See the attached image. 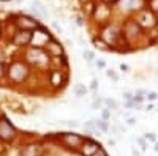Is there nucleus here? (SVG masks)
<instances>
[{
    "label": "nucleus",
    "instance_id": "f257e3e1",
    "mask_svg": "<svg viewBox=\"0 0 158 156\" xmlns=\"http://www.w3.org/2000/svg\"><path fill=\"white\" fill-rule=\"evenodd\" d=\"M29 76V66L22 62H15L11 63V66L8 68V77L15 82H22L27 79Z\"/></svg>",
    "mask_w": 158,
    "mask_h": 156
},
{
    "label": "nucleus",
    "instance_id": "f03ea898",
    "mask_svg": "<svg viewBox=\"0 0 158 156\" xmlns=\"http://www.w3.org/2000/svg\"><path fill=\"white\" fill-rule=\"evenodd\" d=\"M16 139V128L13 126L6 117H0V140L13 142Z\"/></svg>",
    "mask_w": 158,
    "mask_h": 156
},
{
    "label": "nucleus",
    "instance_id": "7ed1b4c3",
    "mask_svg": "<svg viewBox=\"0 0 158 156\" xmlns=\"http://www.w3.org/2000/svg\"><path fill=\"white\" fill-rule=\"evenodd\" d=\"M59 139L63 142V145H67L70 148H79L82 144H84V137L82 136H79V134H74V133H62L59 136Z\"/></svg>",
    "mask_w": 158,
    "mask_h": 156
},
{
    "label": "nucleus",
    "instance_id": "20e7f679",
    "mask_svg": "<svg viewBox=\"0 0 158 156\" xmlns=\"http://www.w3.org/2000/svg\"><path fill=\"white\" fill-rule=\"evenodd\" d=\"M51 40V35H49V32H46L43 27H38V32H36V29L32 32V44H33V47H38V49H41V47H44L46 46V43Z\"/></svg>",
    "mask_w": 158,
    "mask_h": 156
},
{
    "label": "nucleus",
    "instance_id": "39448f33",
    "mask_svg": "<svg viewBox=\"0 0 158 156\" xmlns=\"http://www.w3.org/2000/svg\"><path fill=\"white\" fill-rule=\"evenodd\" d=\"M15 24L18 25V29H19V30H30V32H33L35 29L40 27V24H38L36 19H32V18L24 16V14L18 16L16 21H15Z\"/></svg>",
    "mask_w": 158,
    "mask_h": 156
},
{
    "label": "nucleus",
    "instance_id": "423d86ee",
    "mask_svg": "<svg viewBox=\"0 0 158 156\" xmlns=\"http://www.w3.org/2000/svg\"><path fill=\"white\" fill-rule=\"evenodd\" d=\"M32 41V32L30 30H19L15 33L13 36V44L18 46V47H22V46H29Z\"/></svg>",
    "mask_w": 158,
    "mask_h": 156
},
{
    "label": "nucleus",
    "instance_id": "0eeeda50",
    "mask_svg": "<svg viewBox=\"0 0 158 156\" xmlns=\"http://www.w3.org/2000/svg\"><path fill=\"white\" fill-rule=\"evenodd\" d=\"M136 22L139 27H153V25L156 24V19L153 16V13L152 11H142L141 14L136 18Z\"/></svg>",
    "mask_w": 158,
    "mask_h": 156
},
{
    "label": "nucleus",
    "instance_id": "6e6552de",
    "mask_svg": "<svg viewBox=\"0 0 158 156\" xmlns=\"http://www.w3.org/2000/svg\"><path fill=\"white\" fill-rule=\"evenodd\" d=\"M118 36H120V33H118V30L115 27H108L106 30H104V33H103V38L106 40L108 44H115Z\"/></svg>",
    "mask_w": 158,
    "mask_h": 156
},
{
    "label": "nucleus",
    "instance_id": "1a4fd4ad",
    "mask_svg": "<svg viewBox=\"0 0 158 156\" xmlns=\"http://www.w3.org/2000/svg\"><path fill=\"white\" fill-rule=\"evenodd\" d=\"M46 50H48V54L49 55H54V57H60L62 55V46L57 43V41H54V40H49L48 43H46Z\"/></svg>",
    "mask_w": 158,
    "mask_h": 156
},
{
    "label": "nucleus",
    "instance_id": "9d476101",
    "mask_svg": "<svg viewBox=\"0 0 158 156\" xmlns=\"http://www.w3.org/2000/svg\"><path fill=\"white\" fill-rule=\"evenodd\" d=\"M32 11L36 18H46L48 16V10L40 3V2H33L32 3Z\"/></svg>",
    "mask_w": 158,
    "mask_h": 156
},
{
    "label": "nucleus",
    "instance_id": "9b49d317",
    "mask_svg": "<svg viewBox=\"0 0 158 156\" xmlns=\"http://www.w3.org/2000/svg\"><path fill=\"white\" fill-rule=\"evenodd\" d=\"M141 6V0H123L122 2V10L125 11H133Z\"/></svg>",
    "mask_w": 158,
    "mask_h": 156
},
{
    "label": "nucleus",
    "instance_id": "f8f14e48",
    "mask_svg": "<svg viewBox=\"0 0 158 156\" xmlns=\"http://www.w3.org/2000/svg\"><path fill=\"white\" fill-rule=\"evenodd\" d=\"M85 92H87V88H85V85H84V84H81V82H77V84L73 87V93H74V96H77V98L84 96V95H85Z\"/></svg>",
    "mask_w": 158,
    "mask_h": 156
},
{
    "label": "nucleus",
    "instance_id": "ddd939ff",
    "mask_svg": "<svg viewBox=\"0 0 158 156\" xmlns=\"http://www.w3.org/2000/svg\"><path fill=\"white\" fill-rule=\"evenodd\" d=\"M38 153H40V148H38V145H29V147H25V150H24V156H38Z\"/></svg>",
    "mask_w": 158,
    "mask_h": 156
},
{
    "label": "nucleus",
    "instance_id": "4468645a",
    "mask_svg": "<svg viewBox=\"0 0 158 156\" xmlns=\"http://www.w3.org/2000/svg\"><path fill=\"white\" fill-rule=\"evenodd\" d=\"M95 126L98 131H103V133H108L109 131V125H108V120H95Z\"/></svg>",
    "mask_w": 158,
    "mask_h": 156
},
{
    "label": "nucleus",
    "instance_id": "2eb2a0df",
    "mask_svg": "<svg viewBox=\"0 0 158 156\" xmlns=\"http://www.w3.org/2000/svg\"><path fill=\"white\" fill-rule=\"evenodd\" d=\"M84 129H85V131H90V133H94V134H98V136H100V131H98L97 126H95V120L85 122V123H84Z\"/></svg>",
    "mask_w": 158,
    "mask_h": 156
},
{
    "label": "nucleus",
    "instance_id": "dca6fc26",
    "mask_svg": "<svg viewBox=\"0 0 158 156\" xmlns=\"http://www.w3.org/2000/svg\"><path fill=\"white\" fill-rule=\"evenodd\" d=\"M104 104L108 106V109H112V110L118 109V102L115 99H112V98H106V99H104Z\"/></svg>",
    "mask_w": 158,
    "mask_h": 156
},
{
    "label": "nucleus",
    "instance_id": "f3484780",
    "mask_svg": "<svg viewBox=\"0 0 158 156\" xmlns=\"http://www.w3.org/2000/svg\"><path fill=\"white\" fill-rule=\"evenodd\" d=\"M51 82L54 84L56 87L62 85V76H60V73H59V71H54V73H52V79H51Z\"/></svg>",
    "mask_w": 158,
    "mask_h": 156
},
{
    "label": "nucleus",
    "instance_id": "a211bd4d",
    "mask_svg": "<svg viewBox=\"0 0 158 156\" xmlns=\"http://www.w3.org/2000/svg\"><path fill=\"white\" fill-rule=\"evenodd\" d=\"M82 57H84V58H85V60H87V62L90 63L92 60L95 58V54H94V52H92V50H84V52H82Z\"/></svg>",
    "mask_w": 158,
    "mask_h": 156
},
{
    "label": "nucleus",
    "instance_id": "6ab92c4d",
    "mask_svg": "<svg viewBox=\"0 0 158 156\" xmlns=\"http://www.w3.org/2000/svg\"><path fill=\"white\" fill-rule=\"evenodd\" d=\"M106 74H108V77H111V79L114 81V82H118V79H120V77H118V74H115L112 70H109V71H106Z\"/></svg>",
    "mask_w": 158,
    "mask_h": 156
},
{
    "label": "nucleus",
    "instance_id": "aec40b11",
    "mask_svg": "<svg viewBox=\"0 0 158 156\" xmlns=\"http://www.w3.org/2000/svg\"><path fill=\"white\" fill-rule=\"evenodd\" d=\"M146 96H147V99H149V101H155V99L158 98V93H156V92H147V93H146Z\"/></svg>",
    "mask_w": 158,
    "mask_h": 156
},
{
    "label": "nucleus",
    "instance_id": "412c9836",
    "mask_svg": "<svg viewBox=\"0 0 158 156\" xmlns=\"http://www.w3.org/2000/svg\"><path fill=\"white\" fill-rule=\"evenodd\" d=\"M144 139H146V140H150V142H156V136H155L153 133H146Z\"/></svg>",
    "mask_w": 158,
    "mask_h": 156
},
{
    "label": "nucleus",
    "instance_id": "4be33fe9",
    "mask_svg": "<svg viewBox=\"0 0 158 156\" xmlns=\"http://www.w3.org/2000/svg\"><path fill=\"white\" fill-rule=\"evenodd\" d=\"M136 142H139V145H141L142 150L147 148V144H146V139H144V137H136Z\"/></svg>",
    "mask_w": 158,
    "mask_h": 156
},
{
    "label": "nucleus",
    "instance_id": "5701e85b",
    "mask_svg": "<svg viewBox=\"0 0 158 156\" xmlns=\"http://www.w3.org/2000/svg\"><path fill=\"white\" fill-rule=\"evenodd\" d=\"M101 115H103V120H109V118H111V112H109L108 107H106V109H103Z\"/></svg>",
    "mask_w": 158,
    "mask_h": 156
},
{
    "label": "nucleus",
    "instance_id": "b1692460",
    "mask_svg": "<svg viewBox=\"0 0 158 156\" xmlns=\"http://www.w3.org/2000/svg\"><path fill=\"white\" fill-rule=\"evenodd\" d=\"M150 2V11H158V0H149Z\"/></svg>",
    "mask_w": 158,
    "mask_h": 156
},
{
    "label": "nucleus",
    "instance_id": "393cba45",
    "mask_svg": "<svg viewBox=\"0 0 158 156\" xmlns=\"http://www.w3.org/2000/svg\"><path fill=\"white\" fill-rule=\"evenodd\" d=\"M90 156H108V154H106V151H104L103 148H98L94 154H90Z\"/></svg>",
    "mask_w": 158,
    "mask_h": 156
},
{
    "label": "nucleus",
    "instance_id": "a878e982",
    "mask_svg": "<svg viewBox=\"0 0 158 156\" xmlns=\"http://www.w3.org/2000/svg\"><path fill=\"white\" fill-rule=\"evenodd\" d=\"M65 123H67L68 126H71V128H77V126H79V123L74 122V120H68V122H65Z\"/></svg>",
    "mask_w": 158,
    "mask_h": 156
},
{
    "label": "nucleus",
    "instance_id": "bb28decb",
    "mask_svg": "<svg viewBox=\"0 0 158 156\" xmlns=\"http://www.w3.org/2000/svg\"><path fill=\"white\" fill-rule=\"evenodd\" d=\"M100 104H101V99H95L94 102H92V109H98Z\"/></svg>",
    "mask_w": 158,
    "mask_h": 156
},
{
    "label": "nucleus",
    "instance_id": "cd10ccee",
    "mask_svg": "<svg viewBox=\"0 0 158 156\" xmlns=\"http://www.w3.org/2000/svg\"><path fill=\"white\" fill-rule=\"evenodd\" d=\"M97 87H98V81H97V79H92L90 88H92V90H97Z\"/></svg>",
    "mask_w": 158,
    "mask_h": 156
},
{
    "label": "nucleus",
    "instance_id": "c85d7f7f",
    "mask_svg": "<svg viewBox=\"0 0 158 156\" xmlns=\"http://www.w3.org/2000/svg\"><path fill=\"white\" fill-rule=\"evenodd\" d=\"M120 70H122L123 73H130V66H128V65H123V63H122V65H120Z\"/></svg>",
    "mask_w": 158,
    "mask_h": 156
},
{
    "label": "nucleus",
    "instance_id": "c756f323",
    "mask_svg": "<svg viewBox=\"0 0 158 156\" xmlns=\"http://www.w3.org/2000/svg\"><path fill=\"white\" fill-rule=\"evenodd\" d=\"M123 98H125L127 101H130L131 98H133V93H130V92H125V93H123Z\"/></svg>",
    "mask_w": 158,
    "mask_h": 156
},
{
    "label": "nucleus",
    "instance_id": "7c9ffc66",
    "mask_svg": "<svg viewBox=\"0 0 158 156\" xmlns=\"http://www.w3.org/2000/svg\"><path fill=\"white\" fill-rule=\"evenodd\" d=\"M146 93H147L146 90H136V92H135V95H138V96H144Z\"/></svg>",
    "mask_w": 158,
    "mask_h": 156
},
{
    "label": "nucleus",
    "instance_id": "2f4dec72",
    "mask_svg": "<svg viewBox=\"0 0 158 156\" xmlns=\"http://www.w3.org/2000/svg\"><path fill=\"white\" fill-rule=\"evenodd\" d=\"M127 123H128V125H130V126H133V125H135V123H136V118H133V117H130V118H128V120H127Z\"/></svg>",
    "mask_w": 158,
    "mask_h": 156
},
{
    "label": "nucleus",
    "instance_id": "473e14b6",
    "mask_svg": "<svg viewBox=\"0 0 158 156\" xmlns=\"http://www.w3.org/2000/svg\"><path fill=\"white\" fill-rule=\"evenodd\" d=\"M97 66H98V68H104V66H106V63H104L103 60H98V62H97Z\"/></svg>",
    "mask_w": 158,
    "mask_h": 156
},
{
    "label": "nucleus",
    "instance_id": "72a5a7b5",
    "mask_svg": "<svg viewBox=\"0 0 158 156\" xmlns=\"http://www.w3.org/2000/svg\"><path fill=\"white\" fill-rule=\"evenodd\" d=\"M131 153H133V156H141V153H139V151H136V148L131 150Z\"/></svg>",
    "mask_w": 158,
    "mask_h": 156
},
{
    "label": "nucleus",
    "instance_id": "f704fd0d",
    "mask_svg": "<svg viewBox=\"0 0 158 156\" xmlns=\"http://www.w3.org/2000/svg\"><path fill=\"white\" fill-rule=\"evenodd\" d=\"M77 25H84V22H82L81 18H77Z\"/></svg>",
    "mask_w": 158,
    "mask_h": 156
},
{
    "label": "nucleus",
    "instance_id": "c9c22d12",
    "mask_svg": "<svg viewBox=\"0 0 158 156\" xmlns=\"http://www.w3.org/2000/svg\"><path fill=\"white\" fill-rule=\"evenodd\" d=\"M106 3H114V2H118V0H104Z\"/></svg>",
    "mask_w": 158,
    "mask_h": 156
},
{
    "label": "nucleus",
    "instance_id": "e433bc0d",
    "mask_svg": "<svg viewBox=\"0 0 158 156\" xmlns=\"http://www.w3.org/2000/svg\"><path fill=\"white\" fill-rule=\"evenodd\" d=\"M152 109H153V106H152V104H149V106L146 107V110H152Z\"/></svg>",
    "mask_w": 158,
    "mask_h": 156
},
{
    "label": "nucleus",
    "instance_id": "4c0bfd02",
    "mask_svg": "<svg viewBox=\"0 0 158 156\" xmlns=\"http://www.w3.org/2000/svg\"><path fill=\"white\" fill-rule=\"evenodd\" d=\"M153 148H155V151H158V142H155V147Z\"/></svg>",
    "mask_w": 158,
    "mask_h": 156
},
{
    "label": "nucleus",
    "instance_id": "58836bf2",
    "mask_svg": "<svg viewBox=\"0 0 158 156\" xmlns=\"http://www.w3.org/2000/svg\"><path fill=\"white\" fill-rule=\"evenodd\" d=\"M0 68H2V52H0Z\"/></svg>",
    "mask_w": 158,
    "mask_h": 156
},
{
    "label": "nucleus",
    "instance_id": "ea45409f",
    "mask_svg": "<svg viewBox=\"0 0 158 156\" xmlns=\"http://www.w3.org/2000/svg\"><path fill=\"white\" fill-rule=\"evenodd\" d=\"M0 2H10V0H0Z\"/></svg>",
    "mask_w": 158,
    "mask_h": 156
},
{
    "label": "nucleus",
    "instance_id": "a19ab883",
    "mask_svg": "<svg viewBox=\"0 0 158 156\" xmlns=\"http://www.w3.org/2000/svg\"><path fill=\"white\" fill-rule=\"evenodd\" d=\"M2 150H3V148H2V144H0V151H2Z\"/></svg>",
    "mask_w": 158,
    "mask_h": 156
},
{
    "label": "nucleus",
    "instance_id": "79ce46f5",
    "mask_svg": "<svg viewBox=\"0 0 158 156\" xmlns=\"http://www.w3.org/2000/svg\"><path fill=\"white\" fill-rule=\"evenodd\" d=\"M0 33H2V29H0Z\"/></svg>",
    "mask_w": 158,
    "mask_h": 156
}]
</instances>
